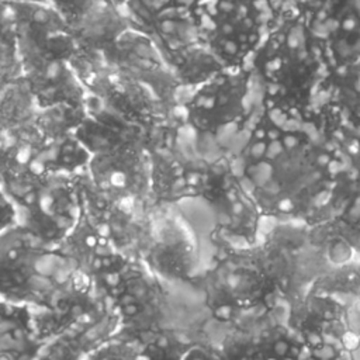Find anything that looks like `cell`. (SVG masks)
Returning a JSON list of instances; mask_svg holds the SVG:
<instances>
[{"mask_svg": "<svg viewBox=\"0 0 360 360\" xmlns=\"http://www.w3.org/2000/svg\"><path fill=\"white\" fill-rule=\"evenodd\" d=\"M345 150L315 114L291 118L260 105L232 159L264 219L315 224Z\"/></svg>", "mask_w": 360, "mask_h": 360, "instance_id": "6da1fadb", "label": "cell"}, {"mask_svg": "<svg viewBox=\"0 0 360 360\" xmlns=\"http://www.w3.org/2000/svg\"><path fill=\"white\" fill-rule=\"evenodd\" d=\"M249 66L260 105L291 118H309L315 114L330 70L321 44L295 6L278 11Z\"/></svg>", "mask_w": 360, "mask_h": 360, "instance_id": "7a4b0ae2", "label": "cell"}, {"mask_svg": "<svg viewBox=\"0 0 360 360\" xmlns=\"http://www.w3.org/2000/svg\"><path fill=\"white\" fill-rule=\"evenodd\" d=\"M93 288L60 245L15 225L0 235V297L34 309L72 302Z\"/></svg>", "mask_w": 360, "mask_h": 360, "instance_id": "3957f363", "label": "cell"}, {"mask_svg": "<svg viewBox=\"0 0 360 360\" xmlns=\"http://www.w3.org/2000/svg\"><path fill=\"white\" fill-rule=\"evenodd\" d=\"M210 238L215 246L212 260L188 284L198 292L208 319L226 326L284 304L260 242L236 245Z\"/></svg>", "mask_w": 360, "mask_h": 360, "instance_id": "277c9868", "label": "cell"}, {"mask_svg": "<svg viewBox=\"0 0 360 360\" xmlns=\"http://www.w3.org/2000/svg\"><path fill=\"white\" fill-rule=\"evenodd\" d=\"M259 242L284 304L308 294L323 274L357 255L328 222L277 221Z\"/></svg>", "mask_w": 360, "mask_h": 360, "instance_id": "5b68a950", "label": "cell"}, {"mask_svg": "<svg viewBox=\"0 0 360 360\" xmlns=\"http://www.w3.org/2000/svg\"><path fill=\"white\" fill-rule=\"evenodd\" d=\"M32 312L41 340L38 360H86L120 330L111 300L94 284L72 302Z\"/></svg>", "mask_w": 360, "mask_h": 360, "instance_id": "8992f818", "label": "cell"}, {"mask_svg": "<svg viewBox=\"0 0 360 360\" xmlns=\"http://www.w3.org/2000/svg\"><path fill=\"white\" fill-rule=\"evenodd\" d=\"M112 302L120 330L136 340L152 335L186 329L172 285L155 274L141 259H128L118 270L94 284Z\"/></svg>", "mask_w": 360, "mask_h": 360, "instance_id": "52a82bcc", "label": "cell"}, {"mask_svg": "<svg viewBox=\"0 0 360 360\" xmlns=\"http://www.w3.org/2000/svg\"><path fill=\"white\" fill-rule=\"evenodd\" d=\"M255 87L250 66L224 68L193 87L183 103L184 122L197 135L212 139L245 134L260 107L253 98Z\"/></svg>", "mask_w": 360, "mask_h": 360, "instance_id": "ba28073f", "label": "cell"}, {"mask_svg": "<svg viewBox=\"0 0 360 360\" xmlns=\"http://www.w3.org/2000/svg\"><path fill=\"white\" fill-rule=\"evenodd\" d=\"M281 8L274 0H210L204 39L224 68H248Z\"/></svg>", "mask_w": 360, "mask_h": 360, "instance_id": "9c48e42d", "label": "cell"}, {"mask_svg": "<svg viewBox=\"0 0 360 360\" xmlns=\"http://www.w3.org/2000/svg\"><path fill=\"white\" fill-rule=\"evenodd\" d=\"M200 200L214 218L210 236L236 245H255L260 240L264 217L240 179L232 155L208 159Z\"/></svg>", "mask_w": 360, "mask_h": 360, "instance_id": "30bf717a", "label": "cell"}, {"mask_svg": "<svg viewBox=\"0 0 360 360\" xmlns=\"http://www.w3.org/2000/svg\"><path fill=\"white\" fill-rule=\"evenodd\" d=\"M285 305V318L309 360H356L350 305L309 291Z\"/></svg>", "mask_w": 360, "mask_h": 360, "instance_id": "8fae6325", "label": "cell"}, {"mask_svg": "<svg viewBox=\"0 0 360 360\" xmlns=\"http://www.w3.org/2000/svg\"><path fill=\"white\" fill-rule=\"evenodd\" d=\"M141 260L169 284H190L200 271L198 235L179 204L149 202Z\"/></svg>", "mask_w": 360, "mask_h": 360, "instance_id": "7c38bea8", "label": "cell"}, {"mask_svg": "<svg viewBox=\"0 0 360 360\" xmlns=\"http://www.w3.org/2000/svg\"><path fill=\"white\" fill-rule=\"evenodd\" d=\"M152 136L136 131L90 153L86 174L101 193L122 201H150Z\"/></svg>", "mask_w": 360, "mask_h": 360, "instance_id": "4fadbf2b", "label": "cell"}, {"mask_svg": "<svg viewBox=\"0 0 360 360\" xmlns=\"http://www.w3.org/2000/svg\"><path fill=\"white\" fill-rule=\"evenodd\" d=\"M217 340L228 360H309L285 318V305L246 315L222 326Z\"/></svg>", "mask_w": 360, "mask_h": 360, "instance_id": "5bb4252c", "label": "cell"}, {"mask_svg": "<svg viewBox=\"0 0 360 360\" xmlns=\"http://www.w3.org/2000/svg\"><path fill=\"white\" fill-rule=\"evenodd\" d=\"M77 176L49 173L42 184L17 205V225L59 245L82 217Z\"/></svg>", "mask_w": 360, "mask_h": 360, "instance_id": "9a60e30c", "label": "cell"}, {"mask_svg": "<svg viewBox=\"0 0 360 360\" xmlns=\"http://www.w3.org/2000/svg\"><path fill=\"white\" fill-rule=\"evenodd\" d=\"M82 211L131 259H141L149 225V202H131L98 191L86 172L77 176Z\"/></svg>", "mask_w": 360, "mask_h": 360, "instance_id": "2e32d148", "label": "cell"}, {"mask_svg": "<svg viewBox=\"0 0 360 360\" xmlns=\"http://www.w3.org/2000/svg\"><path fill=\"white\" fill-rule=\"evenodd\" d=\"M333 66L360 63V0H305L297 4Z\"/></svg>", "mask_w": 360, "mask_h": 360, "instance_id": "e0dca14e", "label": "cell"}, {"mask_svg": "<svg viewBox=\"0 0 360 360\" xmlns=\"http://www.w3.org/2000/svg\"><path fill=\"white\" fill-rule=\"evenodd\" d=\"M315 118L340 146H360V63L330 68L319 94Z\"/></svg>", "mask_w": 360, "mask_h": 360, "instance_id": "ac0fdd59", "label": "cell"}, {"mask_svg": "<svg viewBox=\"0 0 360 360\" xmlns=\"http://www.w3.org/2000/svg\"><path fill=\"white\" fill-rule=\"evenodd\" d=\"M84 84L108 110L148 134L166 121L163 98L150 84L139 79L108 69L98 72Z\"/></svg>", "mask_w": 360, "mask_h": 360, "instance_id": "d6986e66", "label": "cell"}, {"mask_svg": "<svg viewBox=\"0 0 360 360\" xmlns=\"http://www.w3.org/2000/svg\"><path fill=\"white\" fill-rule=\"evenodd\" d=\"M14 4V3H13ZM21 55L73 60L80 48L70 25L49 3L14 4Z\"/></svg>", "mask_w": 360, "mask_h": 360, "instance_id": "ffe728a7", "label": "cell"}, {"mask_svg": "<svg viewBox=\"0 0 360 360\" xmlns=\"http://www.w3.org/2000/svg\"><path fill=\"white\" fill-rule=\"evenodd\" d=\"M208 159L183 153L167 145L150 146V201L180 204L200 200Z\"/></svg>", "mask_w": 360, "mask_h": 360, "instance_id": "44dd1931", "label": "cell"}, {"mask_svg": "<svg viewBox=\"0 0 360 360\" xmlns=\"http://www.w3.org/2000/svg\"><path fill=\"white\" fill-rule=\"evenodd\" d=\"M20 72L38 110L86 104L89 90L73 60L21 55Z\"/></svg>", "mask_w": 360, "mask_h": 360, "instance_id": "7402d4cb", "label": "cell"}, {"mask_svg": "<svg viewBox=\"0 0 360 360\" xmlns=\"http://www.w3.org/2000/svg\"><path fill=\"white\" fill-rule=\"evenodd\" d=\"M105 68L150 84L166 101L170 83L177 84L160 49L146 32L134 27L100 55Z\"/></svg>", "mask_w": 360, "mask_h": 360, "instance_id": "603a6c76", "label": "cell"}, {"mask_svg": "<svg viewBox=\"0 0 360 360\" xmlns=\"http://www.w3.org/2000/svg\"><path fill=\"white\" fill-rule=\"evenodd\" d=\"M321 222L330 224L356 249L360 242V146L345 150Z\"/></svg>", "mask_w": 360, "mask_h": 360, "instance_id": "cb8c5ba5", "label": "cell"}, {"mask_svg": "<svg viewBox=\"0 0 360 360\" xmlns=\"http://www.w3.org/2000/svg\"><path fill=\"white\" fill-rule=\"evenodd\" d=\"M59 245L93 284L112 274L129 259L83 211L79 222Z\"/></svg>", "mask_w": 360, "mask_h": 360, "instance_id": "d4e9b609", "label": "cell"}, {"mask_svg": "<svg viewBox=\"0 0 360 360\" xmlns=\"http://www.w3.org/2000/svg\"><path fill=\"white\" fill-rule=\"evenodd\" d=\"M39 353L32 308L0 297V360H38Z\"/></svg>", "mask_w": 360, "mask_h": 360, "instance_id": "484cf974", "label": "cell"}, {"mask_svg": "<svg viewBox=\"0 0 360 360\" xmlns=\"http://www.w3.org/2000/svg\"><path fill=\"white\" fill-rule=\"evenodd\" d=\"M70 28L80 51L101 55L132 25L118 4L101 0Z\"/></svg>", "mask_w": 360, "mask_h": 360, "instance_id": "4316f807", "label": "cell"}, {"mask_svg": "<svg viewBox=\"0 0 360 360\" xmlns=\"http://www.w3.org/2000/svg\"><path fill=\"white\" fill-rule=\"evenodd\" d=\"M90 153L75 134L45 141L38 162L51 174L77 176L87 170Z\"/></svg>", "mask_w": 360, "mask_h": 360, "instance_id": "83f0119b", "label": "cell"}, {"mask_svg": "<svg viewBox=\"0 0 360 360\" xmlns=\"http://www.w3.org/2000/svg\"><path fill=\"white\" fill-rule=\"evenodd\" d=\"M311 291L336 297L350 307L360 305V255L330 269L314 284Z\"/></svg>", "mask_w": 360, "mask_h": 360, "instance_id": "f1b7e54d", "label": "cell"}, {"mask_svg": "<svg viewBox=\"0 0 360 360\" xmlns=\"http://www.w3.org/2000/svg\"><path fill=\"white\" fill-rule=\"evenodd\" d=\"M0 70L10 79L21 75L15 7L3 0H0Z\"/></svg>", "mask_w": 360, "mask_h": 360, "instance_id": "f546056e", "label": "cell"}, {"mask_svg": "<svg viewBox=\"0 0 360 360\" xmlns=\"http://www.w3.org/2000/svg\"><path fill=\"white\" fill-rule=\"evenodd\" d=\"M86 360H148L141 343L121 332L101 343Z\"/></svg>", "mask_w": 360, "mask_h": 360, "instance_id": "4dcf8cb0", "label": "cell"}, {"mask_svg": "<svg viewBox=\"0 0 360 360\" xmlns=\"http://www.w3.org/2000/svg\"><path fill=\"white\" fill-rule=\"evenodd\" d=\"M100 1L101 0H48V3L70 27L93 10Z\"/></svg>", "mask_w": 360, "mask_h": 360, "instance_id": "1f68e13d", "label": "cell"}, {"mask_svg": "<svg viewBox=\"0 0 360 360\" xmlns=\"http://www.w3.org/2000/svg\"><path fill=\"white\" fill-rule=\"evenodd\" d=\"M181 360H228L217 342L207 338L195 340L184 353Z\"/></svg>", "mask_w": 360, "mask_h": 360, "instance_id": "d6a6232c", "label": "cell"}, {"mask_svg": "<svg viewBox=\"0 0 360 360\" xmlns=\"http://www.w3.org/2000/svg\"><path fill=\"white\" fill-rule=\"evenodd\" d=\"M18 224V210L11 197L0 184V235Z\"/></svg>", "mask_w": 360, "mask_h": 360, "instance_id": "836d02e7", "label": "cell"}, {"mask_svg": "<svg viewBox=\"0 0 360 360\" xmlns=\"http://www.w3.org/2000/svg\"><path fill=\"white\" fill-rule=\"evenodd\" d=\"M146 1H152V7L155 10L167 8V10L187 11L195 15H201L210 0H146Z\"/></svg>", "mask_w": 360, "mask_h": 360, "instance_id": "e575fe53", "label": "cell"}, {"mask_svg": "<svg viewBox=\"0 0 360 360\" xmlns=\"http://www.w3.org/2000/svg\"><path fill=\"white\" fill-rule=\"evenodd\" d=\"M280 7H287V6H297L304 3L305 0H274Z\"/></svg>", "mask_w": 360, "mask_h": 360, "instance_id": "d590c367", "label": "cell"}, {"mask_svg": "<svg viewBox=\"0 0 360 360\" xmlns=\"http://www.w3.org/2000/svg\"><path fill=\"white\" fill-rule=\"evenodd\" d=\"M3 1H8V3H48V0H3Z\"/></svg>", "mask_w": 360, "mask_h": 360, "instance_id": "8d00e7d4", "label": "cell"}, {"mask_svg": "<svg viewBox=\"0 0 360 360\" xmlns=\"http://www.w3.org/2000/svg\"><path fill=\"white\" fill-rule=\"evenodd\" d=\"M111 1H112V3H115V4H118V6L121 7V6L127 4V3H129L131 0H111Z\"/></svg>", "mask_w": 360, "mask_h": 360, "instance_id": "74e56055", "label": "cell"}, {"mask_svg": "<svg viewBox=\"0 0 360 360\" xmlns=\"http://www.w3.org/2000/svg\"><path fill=\"white\" fill-rule=\"evenodd\" d=\"M356 253H357V255H360V242H359V243H357V246H356Z\"/></svg>", "mask_w": 360, "mask_h": 360, "instance_id": "f35d334b", "label": "cell"}]
</instances>
